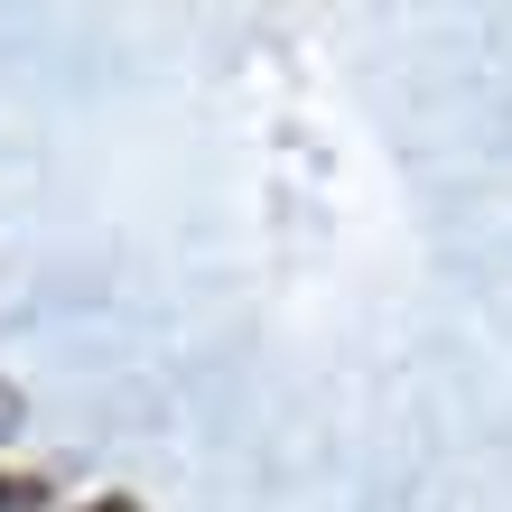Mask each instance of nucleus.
Listing matches in <instances>:
<instances>
[{
	"label": "nucleus",
	"mask_w": 512,
	"mask_h": 512,
	"mask_svg": "<svg viewBox=\"0 0 512 512\" xmlns=\"http://www.w3.org/2000/svg\"><path fill=\"white\" fill-rule=\"evenodd\" d=\"M0 512H47V475H28V466H0Z\"/></svg>",
	"instance_id": "f257e3e1"
},
{
	"label": "nucleus",
	"mask_w": 512,
	"mask_h": 512,
	"mask_svg": "<svg viewBox=\"0 0 512 512\" xmlns=\"http://www.w3.org/2000/svg\"><path fill=\"white\" fill-rule=\"evenodd\" d=\"M75 512H140L131 494H94V503H75Z\"/></svg>",
	"instance_id": "f03ea898"
}]
</instances>
